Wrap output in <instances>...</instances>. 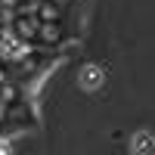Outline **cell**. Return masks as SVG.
Masks as SVG:
<instances>
[{"instance_id": "1", "label": "cell", "mask_w": 155, "mask_h": 155, "mask_svg": "<svg viewBox=\"0 0 155 155\" xmlns=\"http://www.w3.org/2000/svg\"><path fill=\"white\" fill-rule=\"evenodd\" d=\"M78 78H81L84 90H96V87H102V81H106V71H102L99 65H84Z\"/></svg>"}, {"instance_id": "2", "label": "cell", "mask_w": 155, "mask_h": 155, "mask_svg": "<svg viewBox=\"0 0 155 155\" xmlns=\"http://www.w3.org/2000/svg\"><path fill=\"white\" fill-rule=\"evenodd\" d=\"M130 149H134V152H152V149H155V137H152V130H140V134L134 137Z\"/></svg>"}, {"instance_id": "3", "label": "cell", "mask_w": 155, "mask_h": 155, "mask_svg": "<svg viewBox=\"0 0 155 155\" xmlns=\"http://www.w3.org/2000/svg\"><path fill=\"white\" fill-rule=\"evenodd\" d=\"M0 152H9V143H0Z\"/></svg>"}]
</instances>
